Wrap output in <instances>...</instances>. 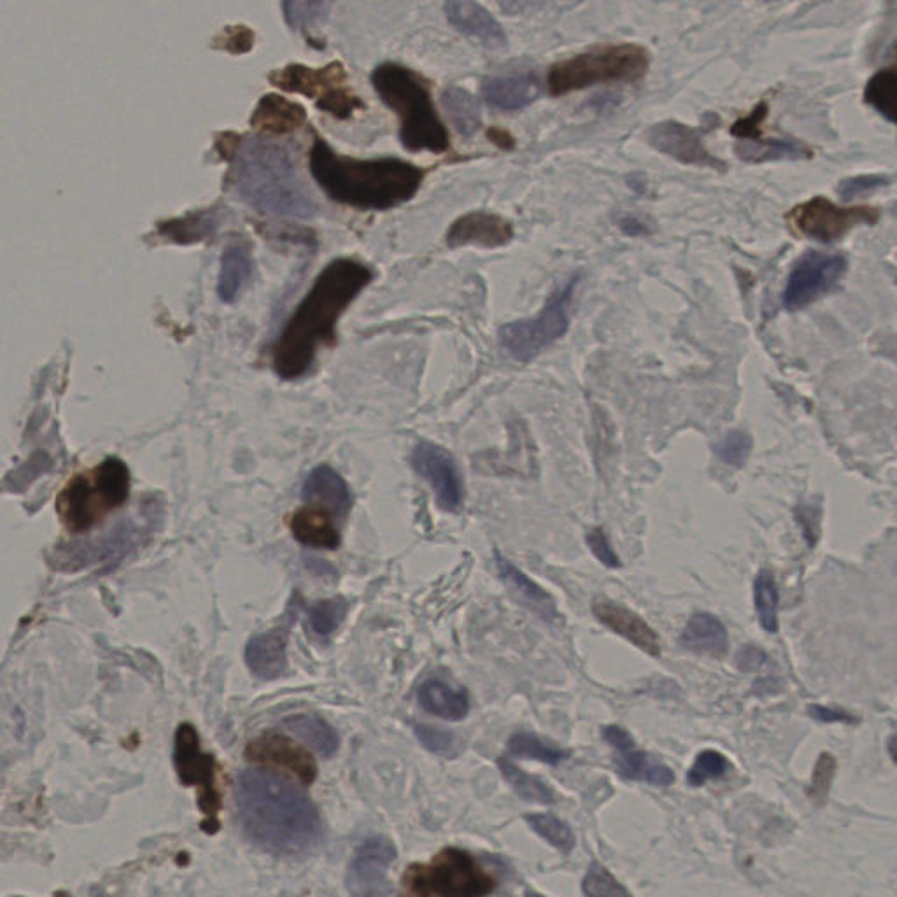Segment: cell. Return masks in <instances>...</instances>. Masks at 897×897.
<instances>
[{"label":"cell","mask_w":897,"mask_h":897,"mask_svg":"<svg viewBox=\"0 0 897 897\" xmlns=\"http://www.w3.org/2000/svg\"><path fill=\"white\" fill-rule=\"evenodd\" d=\"M412 467L435 491L438 509L458 514L463 509V481L453 454L433 442L417 444L412 453Z\"/></svg>","instance_id":"obj_15"},{"label":"cell","mask_w":897,"mask_h":897,"mask_svg":"<svg viewBox=\"0 0 897 897\" xmlns=\"http://www.w3.org/2000/svg\"><path fill=\"white\" fill-rule=\"evenodd\" d=\"M579 279V274H575L563 288L554 291L537 316L512 321L500 328L498 342L514 360L523 363L535 360L538 354L568 332L570 304Z\"/></svg>","instance_id":"obj_9"},{"label":"cell","mask_w":897,"mask_h":897,"mask_svg":"<svg viewBox=\"0 0 897 897\" xmlns=\"http://www.w3.org/2000/svg\"><path fill=\"white\" fill-rule=\"evenodd\" d=\"M444 11L454 29L468 39H475L488 48H502L507 43L502 25L481 4L472 0H451L445 2Z\"/></svg>","instance_id":"obj_22"},{"label":"cell","mask_w":897,"mask_h":897,"mask_svg":"<svg viewBox=\"0 0 897 897\" xmlns=\"http://www.w3.org/2000/svg\"><path fill=\"white\" fill-rule=\"evenodd\" d=\"M649 67L650 53L640 44H608L552 65L547 88L552 97H563L596 85L635 83Z\"/></svg>","instance_id":"obj_7"},{"label":"cell","mask_w":897,"mask_h":897,"mask_svg":"<svg viewBox=\"0 0 897 897\" xmlns=\"http://www.w3.org/2000/svg\"><path fill=\"white\" fill-rule=\"evenodd\" d=\"M754 601H756V612L759 622L763 629L768 633H777L778 631V589L775 579L768 570L757 575L756 584H754Z\"/></svg>","instance_id":"obj_38"},{"label":"cell","mask_w":897,"mask_h":897,"mask_svg":"<svg viewBox=\"0 0 897 897\" xmlns=\"http://www.w3.org/2000/svg\"><path fill=\"white\" fill-rule=\"evenodd\" d=\"M302 496L309 502L325 503L335 516L340 519L349 514L353 498L347 488V482L332 467L319 465L305 479Z\"/></svg>","instance_id":"obj_25"},{"label":"cell","mask_w":897,"mask_h":897,"mask_svg":"<svg viewBox=\"0 0 897 897\" xmlns=\"http://www.w3.org/2000/svg\"><path fill=\"white\" fill-rule=\"evenodd\" d=\"M789 218L792 225L806 237H812L820 242H833L841 239L848 230L857 225L875 223L876 212L869 207L843 209L829 202L827 198L815 197L805 204L798 205Z\"/></svg>","instance_id":"obj_12"},{"label":"cell","mask_w":897,"mask_h":897,"mask_svg":"<svg viewBox=\"0 0 897 897\" xmlns=\"http://www.w3.org/2000/svg\"><path fill=\"white\" fill-rule=\"evenodd\" d=\"M414 731L424 749L449 759L458 756V738L451 731L433 728L428 724H414Z\"/></svg>","instance_id":"obj_42"},{"label":"cell","mask_w":897,"mask_h":897,"mask_svg":"<svg viewBox=\"0 0 897 897\" xmlns=\"http://www.w3.org/2000/svg\"><path fill=\"white\" fill-rule=\"evenodd\" d=\"M605 742L615 749L614 763L619 775L629 780H643L657 787H668L673 784L675 775L664 764L652 761L649 754L636 749L633 736L619 726H607L603 729Z\"/></svg>","instance_id":"obj_18"},{"label":"cell","mask_w":897,"mask_h":897,"mask_svg":"<svg viewBox=\"0 0 897 897\" xmlns=\"http://www.w3.org/2000/svg\"><path fill=\"white\" fill-rule=\"evenodd\" d=\"M270 83L284 92L302 93L316 100L319 109L333 118L346 120L358 109H363L358 95L347 86V74L342 65L333 62L323 69H311L305 65H288L270 74Z\"/></svg>","instance_id":"obj_10"},{"label":"cell","mask_w":897,"mask_h":897,"mask_svg":"<svg viewBox=\"0 0 897 897\" xmlns=\"http://www.w3.org/2000/svg\"><path fill=\"white\" fill-rule=\"evenodd\" d=\"M593 614L605 628L626 638L635 647L643 650L647 656L659 657L661 654V645H659V636L656 631L628 607L598 596L593 600Z\"/></svg>","instance_id":"obj_21"},{"label":"cell","mask_w":897,"mask_h":897,"mask_svg":"<svg viewBox=\"0 0 897 897\" xmlns=\"http://www.w3.org/2000/svg\"><path fill=\"white\" fill-rule=\"evenodd\" d=\"M328 2H284V20L293 30H304L330 11Z\"/></svg>","instance_id":"obj_44"},{"label":"cell","mask_w":897,"mask_h":897,"mask_svg":"<svg viewBox=\"0 0 897 897\" xmlns=\"http://www.w3.org/2000/svg\"><path fill=\"white\" fill-rule=\"evenodd\" d=\"M314 181L328 197L360 211H389L407 204L423 186L426 169L400 158L358 160L316 139L309 155Z\"/></svg>","instance_id":"obj_3"},{"label":"cell","mask_w":897,"mask_h":897,"mask_svg":"<svg viewBox=\"0 0 897 897\" xmlns=\"http://www.w3.org/2000/svg\"><path fill=\"white\" fill-rule=\"evenodd\" d=\"M246 757L251 763L286 771L304 785H311L318 777V764L309 750L281 733H265L249 743Z\"/></svg>","instance_id":"obj_16"},{"label":"cell","mask_w":897,"mask_h":897,"mask_svg":"<svg viewBox=\"0 0 897 897\" xmlns=\"http://www.w3.org/2000/svg\"><path fill=\"white\" fill-rule=\"evenodd\" d=\"M496 876L461 848H444L430 862L410 864L402 880V897H488Z\"/></svg>","instance_id":"obj_8"},{"label":"cell","mask_w":897,"mask_h":897,"mask_svg":"<svg viewBox=\"0 0 897 897\" xmlns=\"http://www.w3.org/2000/svg\"><path fill=\"white\" fill-rule=\"evenodd\" d=\"M235 186L256 211L293 219H309L316 214V202L298 174L290 151L262 137L239 146Z\"/></svg>","instance_id":"obj_4"},{"label":"cell","mask_w":897,"mask_h":897,"mask_svg":"<svg viewBox=\"0 0 897 897\" xmlns=\"http://www.w3.org/2000/svg\"><path fill=\"white\" fill-rule=\"evenodd\" d=\"M524 897H545V896H542V894H537V892H531V890H530V892H526V896H524Z\"/></svg>","instance_id":"obj_54"},{"label":"cell","mask_w":897,"mask_h":897,"mask_svg":"<svg viewBox=\"0 0 897 897\" xmlns=\"http://www.w3.org/2000/svg\"><path fill=\"white\" fill-rule=\"evenodd\" d=\"M307 614H309L311 628L319 636H330L346 617L347 601L340 596L332 598V600L319 601L307 610Z\"/></svg>","instance_id":"obj_40"},{"label":"cell","mask_w":897,"mask_h":897,"mask_svg":"<svg viewBox=\"0 0 897 897\" xmlns=\"http://www.w3.org/2000/svg\"><path fill=\"white\" fill-rule=\"evenodd\" d=\"M587 897H633L624 885L600 862H593L582 882Z\"/></svg>","instance_id":"obj_39"},{"label":"cell","mask_w":897,"mask_h":897,"mask_svg":"<svg viewBox=\"0 0 897 897\" xmlns=\"http://www.w3.org/2000/svg\"><path fill=\"white\" fill-rule=\"evenodd\" d=\"M214 43H216V48L230 51L234 55H241V53H246V51L253 48L255 34L248 27L237 25V27H228V29L223 30L221 36Z\"/></svg>","instance_id":"obj_46"},{"label":"cell","mask_w":897,"mask_h":897,"mask_svg":"<svg viewBox=\"0 0 897 897\" xmlns=\"http://www.w3.org/2000/svg\"><path fill=\"white\" fill-rule=\"evenodd\" d=\"M887 749H889L890 757H892V761L897 766V733L896 735L890 736L889 745H887Z\"/></svg>","instance_id":"obj_53"},{"label":"cell","mask_w":897,"mask_h":897,"mask_svg":"<svg viewBox=\"0 0 897 897\" xmlns=\"http://www.w3.org/2000/svg\"><path fill=\"white\" fill-rule=\"evenodd\" d=\"M372 85L382 102L400 118V141L412 153L442 155L451 137L438 116L430 83L405 65L382 64L372 74Z\"/></svg>","instance_id":"obj_5"},{"label":"cell","mask_w":897,"mask_h":897,"mask_svg":"<svg viewBox=\"0 0 897 897\" xmlns=\"http://www.w3.org/2000/svg\"><path fill=\"white\" fill-rule=\"evenodd\" d=\"M540 92L542 79L533 69L491 76L482 81L484 100L489 106L507 113L530 106L540 97Z\"/></svg>","instance_id":"obj_20"},{"label":"cell","mask_w":897,"mask_h":897,"mask_svg":"<svg viewBox=\"0 0 897 897\" xmlns=\"http://www.w3.org/2000/svg\"><path fill=\"white\" fill-rule=\"evenodd\" d=\"M417 701L428 714L444 721H463L470 712V698L465 689H453L445 682L430 679L417 691Z\"/></svg>","instance_id":"obj_28"},{"label":"cell","mask_w":897,"mask_h":897,"mask_svg":"<svg viewBox=\"0 0 897 897\" xmlns=\"http://www.w3.org/2000/svg\"><path fill=\"white\" fill-rule=\"evenodd\" d=\"M808 712H810V715L815 717L817 721L848 722V724H854L855 722L852 715L843 712V710H836V708L819 707V705H815V707H810Z\"/></svg>","instance_id":"obj_49"},{"label":"cell","mask_w":897,"mask_h":897,"mask_svg":"<svg viewBox=\"0 0 897 897\" xmlns=\"http://www.w3.org/2000/svg\"><path fill=\"white\" fill-rule=\"evenodd\" d=\"M486 135H488V141L491 144H495L496 148L502 149V151H512V149L516 148L514 135L510 134L509 130H505V128L489 127Z\"/></svg>","instance_id":"obj_50"},{"label":"cell","mask_w":897,"mask_h":897,"mask_svg":"<svg viewBox=\"0 0 897 897\" xmlns=\"http://www.w3.org/2000/svg\"><path fill=\"white\" fill-rule=\"evenodd\" d=\"M305 120V109L297 102L279 95H265L251 116V127L260 130L262 134L281 135L302 127Z\"/></svg>","instance_id":"obj_26"},{"label":"cell","mask_w":897,"mask_h":897,"mask_svg":"<svg viewBox=\"0 0 897 897\" xmlns=\"http://www.w3.org/2000/svg\"><path fill=\"white\" fill-rule=\"evenodd\" d=\"M847 269L840 255L808 253L799 260L785 286L784 304L789 311H798L812 304L824 293L833 290Z\"/></svg>","instance_id":"obj_13"},{"label":"cell","mask_w":897,"mask_h":897,"mask_svg":"<svg viewBox=\"0 0 897 897\" xmlns=\"http://www.w3.org/2000/svg\"><path fill=\"white\" fill-rule=\"evenodd\" d=\"M498 766L502 770L503 777L507 778V782L516 789L517 794L524 801L542 803V805L554 803V792L542 778L528 775L526 771L517 768L516 764L510 763L509 759H505V757L498 761Z\"/></svg>","instance_id":"obj_34"},{"label":"cell","mask_w":897,"mask_h":897,"mask_svg":"<svg viewBox=\"0 0 897 897\" xmlns=\"http://www.w3.org/2000/svg\"><path fill=\"white\" fill-rule=\"evenodd\" d=\"M235 806L249 840L272 854H307L323 840V822L311 799L269 771H242Z\"/></svg>","instance_id":"obj_2"},{"label":"cell","mask_w":897,"mask_h":897,"mask_svg":"<svg viewBox=\"0 0 897 897\" xmlns=\"http://www.w3.org/2000/svg\"><path fill=\"white\" fill-rule=\"evenodd\" d=\"M509 754L514 757H523V759H533V761H540V763L551 764V766L565 761L566 757L570 756L566 750L561 749L558 745L544 742L542 738L531 735V733H524V731L516 733V735L510 738Z\"/></svg>","instance_id":"obj_35"},{"label":"cell","mask_w":897,"mask_h":897,"mask_svg":"<svg viewBox=\"0 0 897 897\" xmlns=\"http://www.w3.org/2000/svg\"><path fill=\"white\" fill-rule=\"evenodd\" d=\"M372 279V269L351 258L335 260L316 277L272 349L279 377L291 381L311 370L319 351L337 339L340 316Z\"/></svg>","instance_id":"obj_1"},{"label":"cell","mask_w":897,"mask_h":897,"mask_svg":"<svg viewBox=\"0 0 897 897\" xmlns=\"http://www.w3.org/2000/svg\"><path fill=\"white\" fill-rule=\"evenodd\" d=\"M396 859V847L386 836H372L361 843L347 871L351 897H389L388 869Z\"/></svg>","instance_id":"obj_14"},{"label":"cell","mask_w":897,"mask_h":897,"mask_svg":"<svg viewBox=\"0 0 897 897\" xmlns=\"http://www.w3.org/2000/svg\"><path fill=\"white\" fill-rule=\"evenodd\" d=\"M836 773V761L831 754H820L819 761L815 764L812 775V785L808 787V796L817 805H824L829 798L831 784Z\"/></svg>","instance_id":"obj_45"},{"label":"cell","mask_w":897,"mask_h":897,"mask_svg":"<svg viewBox=\"0 0 897 897\" xmlns=\"http://www.w3.org/2000/svg\"><path fill=\"white\" fill-rule=\"evenodd\" d=\"M496 570L503 584L509 587L523 607L538 615L547 624H554L559 619L558 605L552 600L551 594L538 586L537 582L524 575L516 565H512L509 559L503 558L502 552H495Z\"/></svg>","instance_id":"obj_23"},{"label":"cell","mask_w":897,"mask_h":897,"mask_svg":"<svg viewBox=\"0 0 897 897\" xmlns=\"http://www.w3.org/2000/svg\"><path fill=\"white\" fill-rule=\"evenodd\" d=\"M288 629L276 628L255 636L246 645V664L256 679L274 680L283 677L288 656Z\"/></svg>","instance_id":"obj_24"},{"label":"cell","mask_w":897,"mask_h":897,"mask_svg":"<svg viewBox=\"0 0 897 897\" xmlns=\"http://www.w3.org/2000/svg\"><path fill=\"white\" fill-rule=\"evenodd\" d=\"M866 102L882 113L887 120L897 123V74L882 71L875 74L866 86Z\"/></svg>","instance_id":"obj_37"},{"label":"cell","mask_w":897,"mask_h":897,"mask_svg":"<svg viewBox=\"0 0 897 897\" xmlns=\"http://www.w3.org/2000/svg\"><path fill=\"white\" fill-rule=\"evenodd\" d=\"M714 451L717 458L729 467H743L752 451V438L745 431H731L714 445Z\"/></svg>","instance_id":"obj_41"},{"label":"cell","mask_w":897,"mask_h":897,"mask_svg":"<svg viewBox=\"0 0 897 897\" xmlns=\"http://www.w3.org/2000/svg\"><path fill=\"white\" fill-rule=\"evenodd\" d=\"M174 766L177 777L186 787L198 789V808L204 815L205 833L214 834L219 829L221 792L218 789V763L212 754L200 747L197 729L191 724H181L174 740Z\"/></svg>","instance_id":"obj_11"},{"label":"cell","mask_w":897,"mask_h":897,"mask_svg":"<svg viewBox=\"0 0 897 897\" xmlns=\"http://www.w3.org/2000/svg\"><path fill=\"white\" fill-rule=\"evenodd\" d=\"M284 728L309 743L321 756L332 757L339 750L337 731L318 715H293L284 721Z\"/></svg>","instance_id":"obj_32"},{"label":"cell","mask_w":897,"mask_h":897,"mask_svg":"<svg viewBox=\"0 0 897 897\" xmlns=\"http://www.w3.org/2000/svg\"><path fill=\"white\" fill-rule=\"evenodd\" d=\"M219 221L216 212L200 211L188 214L184 218L172 219L169 223H163L158 228L160 235L170 241L179 244L204 241L205 237H212L218 230Z\"/></svg>","instance_id":"obj_33"},{"label":"cell","mask_w":897,"mask_h":897,"mask_svg":"<svg viewBox=\"0 0 897 897\" xmlns=\"http://www.w3.org/2000/svg\"><path fill=\"white\" fill-rule=\"evenodd\" d=\"M514 241V227L509 219L495 212L474 211L463 214L447 230L445 242L449 248L496 249Z\"/></svg>","instance_id":"obj_17"},{"label":"cell","mask_w":897,"mask_h":897,"mask_svg":"<svg viewBox=\"0 0 897 897\" xmlns=\"http://www.w3.org/2000/svg\"><path fill=\"white\" fill-rule=\"evenodd\" d=\"M524 820L538 836H542L552 847L558 848L559 852L570 854L575 848L577 838L570 826L551 813H530Z\"/></svg>","instance_id":"obj_36"},{"label":"cell","mask_w":897,"mask_h":897,"mask_svg":"<svg viewBox=\"0 0 897 897\" xmlns=\"http://www.w3.org/2000/svg\"><path fill=\"white\" fill-rule=\"evenodd\" d=\"M680 643L694 652L722 656L728 650V631L715 615L698 612L687 622Z\"/></svg>","instance_id":"obj_29"},{"label":"cell","mask_w":897,"mask_h":897,"mask_svg":"<svg viewBox=\"0 0 897 897\" xmlns=\"http://www.w3.org/2000/svg\"><path fill=\"white\" fill-rule=\"evenodd\" d=\"M764 663H766V654H764L763 650L756 649V647H747L738 656V664H740L742 670H757Z\"/></svg>","instance_id":"obj_51"},{"label":"cell","mask_w":897,"mask_h":897,"mask_svg":"<svg viewBox=\"0 0 897 897\" xmlns=\"http://www.w3.org/2000/svg\"><path fill=\"white\" fill-rule=\"evenodd\" d=\"M587 545H589V549H591L594 556L600 559V563H603L607 568H621V559L615 554L612 545H610V540H608L607 533L601 530V528H596V530L591 531L587 535Z\"/></svg>","instance_id":"obj_47"},{"label":"cell","mask_w":897,"mask_h":897,"mask_svg":"<svg viewBox=\"0 0 897 897\" xmlns=\"http://www.w3.org/2000/svg\"><path fill=\"white\" fill-rule=\"evenodd\" d=\"M764 116H766V106H759L754 113L750 114L749 118H743V120L735 123L731 132L736 137H740V139H754L756 141L757 135L761 132L759 125H761Z\"/></svg>","instance_id":"obj_48"},{"label":"cell","mask_w":897,"mask_h":897,"mask_svg":"<svg viewBox=\"0 0 897 897\" xmlns=\"http://www.w3.org/2000/svg\"><path fill=\"white\" fill-rule=\"evenodd\" d=\"M128 493V467L111 456L67 482L58 495L55 509L67 530L83 533L102 523L113 510L127 502Z\"/></svg>","instance_id":"obj_6"},{"label":"cell","mask_w":897,"mask_h":897,"mask_svg":"<svg viewBox=\"0 0 897 897\" xmlns=\"http://www.w3.org/2000/svg\"><path fill=\"white\" fill-rule=\"evenodd\" d=\"M647 139L652 148L663 155L675 158L677 162L698 167H721L722 163L708 153L703 144L701 134L694 128L677 123L663 121L649 128Z\"/></svg>","instance_id":"obj_19"},{"label":"cell","mask_w":897,"mask_h":897,"mask_svg":"<svg viewBox=\"0 0 897 897\" xmlns=\"http://www.w3.org/2000/svg\"><path fill=\"white\" fill-rule=\"evenodd\" d=\"M253 272V263L248 249L239 244H232L223 251L221 269L218 277V295L221 302L234 304L241 295L242 288L248 283Z\"/></svg>","instance_id":"obj_30"},{"label":"cell","mask_w":897,"mask_h":897,"mask_svg":"<svg viewBox=\"0 0 897 897\" xmlns=\"http://www.w3.org/2000/svg\"><path fill=\"white\" fill-rule=\"evenodd\" d=\"M619 228H621L622 234L629 235V237H642V235L649 234V227L635 216H624L619 219Z\"/></svg>","instance_id":"obj_52"},{"label":"cell","mask_w":897,"mask_h":897,"mask_svg":"<svg viewBox=\"0 0 897 897\" xmlns=\"http://www.w3.org/2000/svg\"><path fill=\"white\" fill-rule=\"evenodd\" d=\"M728 770V759L722 756L721 752L705 750V752H701L700 756L696 757L693 768L687 773V780L694 787H700L708 780L721 778Z\"/></svg>","instance_id":"obj_43"},{"label":"cell","mask_w":897,"mask_h":897,"mask_svg":"<svg viewBox=\"0 0 897 897\" xmlns=\"http://www.w3.org/2000/svg\"><path fill=\"white\" fill-rule=\"evenodd\" d=\"M442 104L458 134L474 137L481 130V107L472 93L460 86H449L442 95Z\"/></svg>","instance_id":"obj_31"},{"label":"cell","mask_w":897,"mask_h":897,"mask_svg":"<svg viewBox=\"0 0 897 897\" xmlns=\"http://www.w3.org/2000/svg\"><path fill=\"white\" fill-rule=\"evenodd\" d=\"M290 528L293 537L307 547L333 551L340 545V533L332 516L318 507L298 509L291 517Z\"/></svg>","instance_id":"obj_27"}]
</instances>
